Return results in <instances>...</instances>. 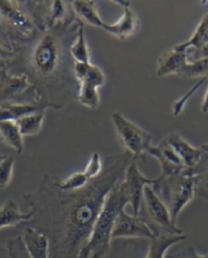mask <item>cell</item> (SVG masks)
<instances>
[{"label":"cell","instance_id":"obj_1","mask_svg":"<svg viewBox=\"0 0 208 258\" xmlns=\"http://www.w3.org/2000/svg\"><path fill=\"white\" fill-rule=\"evenodd\" d=\"M133 158L128 152L108 157L101 175L76 191H62L57 186V177L44 176L35 191L24 195L33 217L18 228L33 227L46 234L50 258H79L105 201L123 180Z\"/></svg>","mask_w":208,"mask_h":258},{"label":"cell","instance_id":"obj_2","mask_svg":"<svg viewBox=\"0 0 208 258\" xmlns=\"http://www.w3.org/2000/svg\"><path fill=\"white\" fill-rule=\"evenodd\" d=\"M128 205L127 198L120 182L108 195L94 223L90 240L81 250L79 258H105L110 252L116 219Z\"/></svg>","mask_w":208,"mask_h":258},{"label":"cell","instance_id":"obj_3","mask_svg":"<svg viewBox=\"0 0 208 258\" xmlns=\"http://www.w3.org/2000/svg\"><path fill=\"white\" fill-rule=\"evenodd\" d=\"M152 186L158 197L168 206L174 222L177 223L180 212L195 195V178L190 169L170 176H159Z\"/></svg>","mask_w":208,"mask_h":258},{"label":"cell","instance_id":"obj_4","mask_svg":"<svg viewBox=\"0 0 208 258\" xmlns=\"http://www.w3.org/2000/svg\"><path fill=\"white\" fill-rule=\"evenodd\" d=\"M139 215L145 219L155 235L183 234V230L174 222L168 206L150 185L146 186L144 190V199Z\"/></svg>","mask_w":208,"mask_h":258},{"label":"cell","instance_id":"obj_5","mask_svg":"<svg viewBox=\"0 0 208 258\" xmlns=\"http://www.w3.org/2000/svg\"><path fill=\"white\" fill-rule=\"evenodd\" d=\"M74 74L80 84L78 100L81 105L91 110L97 109L100 102L98 88L106 83L104 72L98 66L74 62Z\"/></svg>","mask_w":208,"mask_h":258},{"label":"cell","instance_id":"obj_6","mask_svg":"<svg viewBox=\"0 0 208 258\" xmlns=\"http://www.w3.org/2000/svg\"><path fill=\"white\" fill-rule=\"evenodd\" d=\"M111 120L126 152L131 153L134 158L137 159L143 153H147L153 146L152 137L142 127L128 120L121 112H113Z\"/></svg>","mask_w":208,"mask_h":258},{"label":"cell","instance_id":"obj_7","mask_svg":"<svg viewBox=\"0 0 208 258\" xmlns=\"http://www.w3.org/2000/svg\"><path fill=\"white\" fill-rule=\"evenodd\" d=\"M60 63V46L51 33H46L36 44L33 52V64L44 77L54 74Z\"/></svg>","mask_w":208,"mask_h":258},{"label":"cell","instance_id":"obj_8","mask_svg":"<svg viewBox=\"0 0 208 258\" xmlns=\"http://www.w3.org/2000/svg\"><path fill=\"white\" fill-rule=\"evenodd\" d=\"M155 181V178L146 177L140 171L136 159L133 158L128 165L122 186L127 198L128 205L133 207L134 216H138L141 211L145 187L148 185L153 186Z\"/></svg>","mask_w":208,"mask_h":258},{"label":"cell","instance_id":"obj_9","mask_svg":"<svg viewBox=\"0 0 208 258\" xmlns=\"http://www.w3.org/2000/svg\"><path fill=\"white\" fill-rule=\"evenodd\" d=\"M155 236L145 219L138 216H131L123 209L116 219L112 232V240L115 239H147Z\"/></svg>","mask_w":208,"mask_h":258},{"label":"cell","instance_id":"obj_10","mask_svg":"<svg viewBox=\"0 0 208 258\" xmlns=\"http://www.w3.org/2000/svg\"><path fill=\"white\" fill-rule=\"evenodd\" d=\"M0 18L5 24L22 35L32 33L34 24L16 1L0 0Z\"/></svg>","mask_w":208,"mask_h":258},{"label":"cell","instance_id":"obj_11","mask_svg":"<svg viewBox=\"0 0 208 258\" xmlns=\"http://www.w3.org/2000/svg\"><path fill=\"white\" fill-rule=\"evenodd\" d=\"M146 153L158 161L161 167V176H170L188 169L164 139L157 146L151 147Z\"/></svg>","mask_w":208,"mask_h":258},{"label":"cell","instance_id":"obj_12","mask_svg":"<svg viewBox=\"0 0 208 258\" xmlns=\"http://www.w3.org/2000/svg\"><path fill=\"white\" fill-rule=\"evenodd\" d=\"M164 140L171 146L174 152L177 153V155L184 164L185 167L188 169L194 168L200 163L205 153L201 148L191 146L189 142L185 141L177 132L168 134Z\"/></svg>","mask_w":208,"mask_h":258},{"label":"cell","instance_id":"obj_13","mask_svg":"<svg viewBox=\"0 0 208 258\" xmlns=\"http://www.w3.org/2000/svg\"><path fill=\"white\" fill-rule=\"evenodd\" d=\"M140 27L138 16L130 8L123 10V14L114 24H106L102 29L120 40H126L137 33Z\"/></svg>","mask_w":208,"mask_h":258},{"label":"cell","instance_id":"obj_14","mask_svg":"<svg viewBox=\"0 0 208 258\" xmlns=\"http://www.w3.org/2000/svg\"><path fill=\"white\" fill-rule=\"evenodd\" d=\"M24 245L32 258H50V242L46 234L33 227H23Z\"/></svg>","mask_w":208,"mask_h":258},{"label":"cell","instance_id":"obj_15","mask_svg":"<svg viewBox=\"0 0 208 258\" xmlns=\"http://www.w3.org/2000/svg\"><path fill=\"white\" fill-rule=\"evenodd\" d=\"M187 61L188 60L185 52L172 49L162 53L157 59L156 76L160 77H168L171 75L178 76Z\"/></svg>","mask_w":208,"mask_h":258},{"label":"cell","instance_id":"obj_16","mask_svg":"<svg viewBox=\"0 0 208 258\" xmlns=\"http://www.w3.org/2000/svg\"><path fill=\"white\" fill-rule=\"evenodd\" d=\"M33 217L32 212L23 213L13 200H9L0 207V229L20 227L30 221Z\"/></svg>","mask_w":208,"mask_h":258},{"label":"cell","instance_id":"obj_17","mask_svg":"<svg viewBox=\"0 0 208 258\" xmlns=\"http://www.w3.org/2000/svg\"><path fill=\"white\" fill-rule=\"evenodd\" d=\"M187 240L184 234L155 235L150 241L148 252L145 258H166L171 247Z\"/></svg>","mask_w":208,"mask_h":258},{"label":"cell","instance_id":"obj_18","mask_svg":"<svg viewBox=\"0 0 208 258\" xmlns=\"http://www.w3.org/2000/svg\"><path fill=\"white\" fill-rule=\"evenodd\" d=\"M53 106L35 105V104H22V103H0V122L1 121H17L23 116L34 112L46 111V108ZM57 108V107H53Z\"/></svg>","mask_w":208,"mask_h":258},{"label":"cell","instance_id":"obj_19","mask_svg":"<svg viewBox=\"0 0 208 258\" xmlns=\"http://www.w3.org/2000/svg\"><path fill=\"white\" fill-rule=\"evenodd\" d=\"M73 11L76 15L84 23L93 27L103 28L105 22L99 16L95 1L90 0H75L71 2Z\"/></svg>","mask_w":208,"mask_h":258},{"label":"cell","instance_id":"obj_20","mask_svg":"<svg viewBox=\"0 0 208 258\" xmlns=\"http://www.w3.org/2000/svg\"><path fill=\"white\" fill-rule=\"evenodd\" d=\"M0 137L8 146L11 147L18 153H21L24 149L23 136L16 121L7 120L0 122Z\"/></svg>","mask_w":208,"mask_h":258},{"label":"cell","instance_id":"obj_21","mask_svg":"<svg viewBox=\"0 0 208 258\" xmlns=\"http://www.w3.org/2000/svg\"><path fill=\"white\" fill-rule=\"evenodd\" d=\"M31 86L26 75L17 77L4 75L0 79V94L6 96L22 94L29 89Z\"/></svg>","mask_w":208,"mask_h":258},{"label":"cell","instance_id":"obj_22","mask_svg":"<svg viewBox=\"0 0 208 258\" xmlns=\"http://www.w3.org/2000/svg\"><path fill=\"white\" fill-rule=\"evenodd\" d=\"M190 172L195 178V195L208 201V153H204L200 163Z\"/></svg>","mask_w":208,"mask_h":258},{"label":"cell","instance_id":"obj_23","mask_svg":"<svg viewBox=\"0 0 208 258\" xmlns=\"http://www.w3.org/2000/svg\"><path fill=\"white\" fill-rule=\"evenodd\" d=\"M208 43V13L202 17L201 22L197 25L196 29L191 38L187 41L176 45L173 49L180 52H184L188 47H198Z\"/></svg>","mask_w":208,"mask_h":258},{"label":"cell","instance_id":"obj_24","mask_svg":"<svg viewBox=\"0 0 208 258\" xmlns=\"http://www.w3.org/2000/svg\"><path fill=\"white\" fill-rule=\"evenodd\" d=\"M45 119V111L34 112L18 119V125L23 137L37 135L42 129Z\"/></svg>","mask_w":208,"mask_h":258},{"label":"cell","instance_id":"obj_25","mask_svg":"<svg viewBox=\"0 0 208 258\" xmlns=\"http://www.w3.org/2000/svg\"><path fill=\"white\" fill-rule=\"evenodd\" d=\"M69 54L76 63H90L89 47L81 26L79 28L75 41L69 48Z\"/></svg>","mask_w":208,"mask_h":258},{"label":"cell","instance_id":"obj_26","mask_svg":"<svg viewBox=\"0 0 208 258\" xmlns=\"http://www.w3.org/2000/svg\"><path fill=\"white\" fill-rule=\"evenodd\" d=\"M90 180L84 172L78 171L66 178H57V186L62 191H76L86 187Z\"/></svg>","mask_w":208,"mask_h":258},{"label":"cell","instance_id":"obj_27","mask_svg":"<svg viewBox=\"0 0 208 258\" xmlns=\"http://www.w3.org/2000/svg\"><path fill=\"white\" fill-rule=\"evenodd\" d=\"M178 76L187 78L208 77V59H198L192 62L187 61Z\"/></svg>","mask_w":208,"mask_h":258},{"label":"cell","instance_id":"obj_28","mask_svg":"<svg viewBox=\"0 0 208 258\" xmlns=\"http://www.w3.org/2000/svg\"><path fill=\"white\" fill-rule=\"evenodd\" d=\"M6 248L9 258H32L24 245L22 237H15L8 240Z\"/></svg>","mask_w":208,"mask_h":258},{"label":"cell","instance_id":"obj_29","mask_svg":"<svg viewBox=\"0 0 208 258\" xmlns=\"http://www.w3.org/2000/svg\"><path fill=\"white\" fill-rule=\"evenodd\" d=\"M14 158L6 156L0 162V188H6L10 186L13 176Z\"/></svg>","mask_w":208,"mask_h":258},{"label":"cell","instance_id":"obj_30","mask_svg":"<svg viewBox=\"0 0 208 258\" xmlns=\"http://www.w3.org/2000/svg\"><path fill=\"white\" fill-rule=\"evenodd\" d=\"M103 168H104V164L102 162L100 154L93 153L91 158L89 159L83 172L85 173V175L88 176L89 179H93L101 175Z\"/></svg>","mask_w":208,"mask_h":258},{"label":"cell","instance_id":"obj_31","mask_svg":"<svg viewBox=\"0 0 208 258\" xmlns=\"http://www.w3.org/2000/svg\"><path fill=\"white\" fill-rule=\"evenodd\" d=\"M207 79L208 77L201 78V80L198 81L186 94L183 95L181 98H179V100H176V101L174 102L173 108H172L173 111H172V112H173V114L175 116H178V115H179V114L182 112L183 109H184L185 105H186V102L189 100V99L191 98L192 95L196 92L197 90H198V88H200L201 86H202V84L205 82Z\"/></svg>","mask_w":208,"mask_h":258},{"label":"cell","instance_id":"obj_32","mask_svg":"<svg viewBox=\"0 0 208 258\" xmlns=\"http://www.w3.org/2000/svg\"><path fill=\"white\" fill-rule=\"evenodd\" d=\"M188 62L208 59V43L198 47H188L184 51Z\"/></svg>","mask_w":208,"mask_h":258},{"label":"cell","instance_id":"obj_33","mask_svg":"<svg viewBox=\"0 0 208 258\" xmlns=\"http://www.w3.org/2000/svg\"><path fill=\"white\" fill-rule=\"evenodd\" d=\"M50 19L51 21L56 23L62 20L65 15V6L62 1H53L51 2V8H50Z\"/></svg>","mask_w":208,"mask_h":258},{"label":"cell","instance_id":"obj_34","mask_svg":"<svg viewBox=\"0 0 208 258\" xmlns=\"http://www.w3.org/2000/svg\"><path fill=\"white\" fill-rule=\"evenodd\" d=\"M196 249L193 246H188L179 250V252L167 254L166 258H194Z\"/></svg>","mask_w":208,"mask_h":258},{"label":"cell","instance_id":"obj_35","mask_svg":"<svg viewBox=\"0 0 208 258\" xmlns=\"http://www.w3.org/2000/svg\"><path fill=\"white\" fill-rule=\"evenodd\" d=\"M12 56V53L11 51H9L2 45H0V59H9Z\"/></svg>","mask_w":208,"mask_h":258},{"label":"cell","instance_id":"obj_36","mask_svg":"<svg viewBox=\"0 0 208 258\" xmlns=\"http://www.w3.org/2000/svg\"><path fill=\"white\" fill-rule=\"evenodd\" d=\"M202 112L203 113H207L208 112V88L206 89L205 94H204V97H203V100H202Z\"/></svg>","mask_w":208,"mask_h":258},{"label":"cell","instance_id":"obj_37","mask_svg":"<svg viewBox=\"0 0 208 258\" xmlns=\"http://www.w3.org/2000/svg\"><path fill=\"white\" fill-rule=\"evenodd\" d=\"M111 3L118 4L119 6L123 8V10H124V9H127V8H130V4H131L130 1H112Z\"/></svg>","mask_w":208,"mask_h":258},{"label":"cell","instance_id":"obj_38","mask_svg":"<svg viewBox=\"0 0 208 258\" xmlns=\"http://www.w3.org/2000/svg\"><path fill=\"white\" fill-rule=\"evenodd\" d=\"M0 258H9L6 247L0 245Z\"/></svg>","mask_w":208,"mask_h":258},{"label":"cell","instance_id":"obj_39","mask_svg":"<svg viewBox=\"0 0 208 258\" xmlns=\"http://www.w3.org/2000/svg\"><path fill=\"white\" fill-rule=\"evenodd\" d=\"M194 258H208V254H199L198 252H195Z\"/></svg>","mask_w":208,"mask_h":258},{"label":"cell","instance_id":"obj_40","mask_svg":"<svg viewBox=\"0 0 208 258\" xmlns=\"http://www.w3.org/2000/svg\"><path fill=\"white\" fill-rule=\"evenodd\" d=\"M202 151L205 153H208V143L207 144H203L202 146L200 147Z\"/></svg>","mask_w":208,"mask_h":258},{"label":"cell","instance_id":"obj_41","mask_svg":"<svg viewBox=\"0 0 208 258\" xmlns=\"http://www.w3.org/2000/svg\"><path fill=\"white\" fill-rule=\"evenodd\" d=\"M7 155H3V154H0V162L3 160V159L6 157Z\"/></svg>","mask_w":208,"mask_h":258},{"label":"cell","instance_id":"obj_42","mask_svg":"<svg viewBox=\"0 0 208 258\" xmlns=\"http://www.w3.org/2000/svg\"><path fill=\"white\" fill-rule=\"evenodd\" d=\"M89 258H93V257H92V256H90V257H89Z\"/></svg>","mask_w":208,"mask_h":258}]
</instances>
